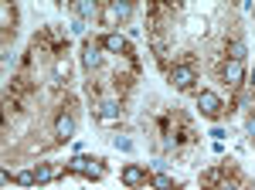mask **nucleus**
Here are the masks:
<instances>
[{
    "instance_id": "nucleus-1",
    "label": "nucleus",
    "mask_w": 255,
    "mask_h": 190,
    "mask_svg": "<svg viewBox=\"0 0 255 190\" xmlns=\"http://www.w3.org/2000/svg\"><path fill=\"white\" fill-rule=\"evenodd\" d=\"M68 170L72 173H85V177H92V180H99L102 177V163L99 160H89V156H75V160H68Z\"/></svg>"
},
{
    "instance_id": "nucleus-2",
    "label": "nucleus",
    "mask_w": 255,
    "mask_h": 190,
    "mask_svg": "<svg viewBox=\"0 0 255 190\" xmlns=\"http://www.w3.org/2000/svg\"><path fill=\"white\" fill-rule=\"evenodd\" d=\"M170 82H174V89H191L197 82L194 65H174V68H170Z\"/></svg>"
},
{
    "instance_id": "nucleus-3",
    "label": "nucleus",
    "mask_w": 255,
    "mask_h": 190,
    "mask_svg": "<svg viewBox=\"0 0 255 190\" xmlns=\"http://www.w3.org/2000/svg\"><path fill=\"white\" fill-rule=\"evenodd\" d=\"M197 105H201L204 115H221L225 112V102H221V95H215V92H197Z\"/></svg>"
},
{
    "instance_id": "nucleus-4",
    "label": "nucleus",
    "mask_w": 255,
    "mask_h": 190,
    "mask_svg": "<svg viewBox=\"0 0 255 190\" xmlns=\"http://www.w3.org/2000/svg\"><path fill=\"white\" fill-rule=\"evenodd\" d=\"M99 44H102V51H109V55H129V41L123 38V34H116V31L106 34Z\"/></svg>"
},
{
    "instance_id": "nucleus-5",
    "label": "nucleus",
    "mask_w": 255,
    "mask_h": 190,
    "mask_svg": "<svg viewBox=\"0 0 255 190\" xmlns=\"http://www.w3.org/2000/svg\"><path fill=\"white\" fill-rule=\"evenodd\" d=\"M55 136H58L61 143H68V139H72V136H75V115L61 112L58 119H55Z\"/></svg>"
},
{
    "instance_id": "nucleus-6",
    "label": "nucleus",
    "mask_w": 255,
    "mask_h": 190,
    "mask_svg": "<svg viewBox=\"0 0 255 190\" xmlns=\"http://www.w3.org/2000/svg\"><path fill=\"white\" fill-rule=\"evenodd\" d=\"M119 119H123L119 102H102V105H99V122H102V126H116Z\"/></svg>"
},
{
    "instance_id": "nucleus-7",
    "label": "nucleus",
    "mask_w": 255,
    "mask_h": 190,
    "mask_svg": "<svg viewBox=\"0 0 255 190\" xmlns=\"http://www.w3.org/2000/svg\"><path fill=\"white\" fill-rule=\"evenodd\" d=\"M102 44H96V41H85V51H82V61H85V68L89 72H96L99 65H102V51H99Z\"/></svg>"
},
{
    "instance_id": "nucleus-8",
    "label": "nucleus",
    "mask_w": 255,
    "mask_h": 190,
    "mask_svg": "<svg viewBox=\"0 0 255 190\" xmlns=\"http://www.w3.org/2000/svg\"><path fill=\"white\" fill-rule=\"evenodd\" d=\"M221 78H225L228 85H238V82L245 78V61H225V68H221Z\"/></svg>"
},
{
    "instance_id": "nucleus-9",
    "label": "nucleus",
    "mask_w": 255,
    "mask_h": 190,
    "mask_svg": "<svg viewBox=\"0 0 255 190\" xmlns=\"http://www.w3.org/2000/svg\"><path fill=\"white\" fill-rule=\"evenodd\" d=\"M123 184H126V187H143V184H146V173H143V167L129 163V167L123 170Z\"/></svg>"
},
{
    "instance_id": "nucleus-10",
    "label": "nucleus",
    "mask_w": 255,
    "mask_h": 190,
    "mask_svg": "<svg viewBox=\"0 0 255 190\" xmlns=\"http://www.w3.org/2000/svg\"><path fill=\"white\" fill-rule=\"evenodd\" d=\"M133 14V7L126 3V0H116V3H109V10H106V20H123Z\"/></svg>"
},
{
    "instance_id": "nucleus-11",
    "label": "nucleus",
    "mask_w": 255,
    "mask_h": 190,
    "mask_svg": "<svg viewBox=\"0 0 255 190\" xmlns=\"http://www.w3.org/2000/svg\"><path fill=\"white\" fill-rule=\"evenodd\" d=\"M55 177H58V170H55L51 163H41L38 170H34V180H38V184H48V180H55Z\"/></svg>"
},
{
    "instance_id": "nucleus-12",
    "label": "nucleus",
    "mask_w": 255,
    "mask_h": 190,
    "mask_svg": "<svg viewBox=\"0 0 255 190\" xmlns=\"http://www.w3.org/2000/svg\"><path fill=\"white\" fill-rule=\"evenodd\" d=\"M150 187L153 190H174V180H170L167 173H153V177H150Z\"/></svg>"
},
{
    "instance_id": "nucleus-13",
    "label": "nucleus",
    "mask_w": 255,
    "mask_h": 190,
    "mask_svg": "<svg viewBox=\"0 0 255 190\" xmlns=\"http://www.w3.org/2000/svg\"><path fill=\"white\" fill-rule=\"evenodd\" d=\"M228 58H232V61H245V41H242V38L232 41V48H228Z\"/></svg>"
},
{
    "instance_id": "nucleus-14",
    "label": "nucleus",
    "mask_w": 255,
    "mask_h": 190,
    "mask_svg": "<svg viewBox=\"0 0 255 190\" xmlns=\"http://www.w3.org/2000/svg\"><path fill=\"white\" fill-rule=\"evenodd\" d=\"M14 180H17L20 187H34V184H38V180H34V170H31V173H17Z\"/></svg>"
},
{
    "instance_id": "nucleus-15",
    "label": "nucleus",
    "mask_w": 255,
    "mask_h": 190,
    "mask_svg": "<svg viewBox=\"0 0 255 190\" xmlns=\"http://www.w3.org/2000/svg\"><path fill=\"white\" fill-rule=\"evenodd\" d=\"M113 143H116V150H123V153H133V139H126V136H116Z\"/></svg>"
},
{
    "instance_id": "nucleus-16",
    "label": "nucleus",
    "mask_w": 255,
    "mask_h": 190,
    "mask_svg": "<svg viewBox=\"0 0 255 190\" xmlns=\"http://www.w3.org/2000/svg\"><path fill=\"white\" fill-rule=\"evenodd\" d=\"M75 14H82V17H89V14H96V3H79V7H75Z\"/></svg>"
},
{
    "instance_id": "nucleus-17",
    "label": "nucleus",
    "mask_w": 255,
    "mask_h": 190,
    "mask_svg": "<svg viewBox=\"0 0 255 190\" xmlns=\"http://www.w3.org/2000/svg\"><path fill=\"white\" fill-rule=\"evenodd\" d=\"M245 133L255 139V115H249V122H245Z\"/></svg>"
},
{
    "instance_id": "nucleus-18",
    "label": "nucleus",
    "mask_w": 255,
    "mask_h": 190,
    "mask_svg": "<svg viewBox=\"0 0 255 190\" xmlns=\"http://www.w3.org/2000/svg\"><path fill=\"white\" fill-rule=\"evenodd\" d=\"M221 190H235V184H225V187H221Z\"/></svg>"
},
{
    "instance_id": "nucleus-19",
    "label": "nucleus",
    "mask_w": 255,
    "mask_h": 190,
    "mask_svg": "<svg viewBox=\"0 0 255 190\" xmlns=\"http://www.w3.org/2000/svg\"><path fill=\"white\" fill-rule=\"evenodd\" d=\"M249 85H252V89H255V72H252V82H249Z\"/></svg>"
}]
</instances>
